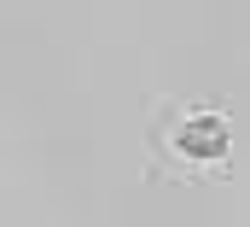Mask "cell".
<instances>
[{"instance_id": "cell-1", "label": "cell", "mask_w": 250, "mask_h": 227, "mask_svg": "<svg viewBox=\"0 0 250 227\" xmlns=\"http://www.w3.org/2000/svg\"><path fill=\"white\" fill-rule=\"evenodd\" d=\"M146 181L157 186H227L245 175V116L227 93H151L140 111Z\"/></svg>"}]
</instances>
